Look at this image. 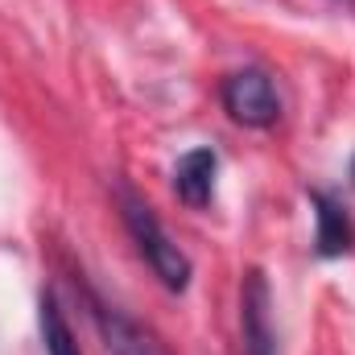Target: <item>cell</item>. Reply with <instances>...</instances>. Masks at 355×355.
Returning <instances> with one entry per match:
<instances>
[{
  "mask_svg": "<svg viewBox=\"0 0 355 355\" xmlns=\"http://www.w3.org/2000/svg\"><path fill=\"white\" fill-rule=\"evenodd\" d=\"M120 215H124V227H128L137 252L145 257V265L157 272V281L166 289L182 293L190 285V261H186V252L178 248L174 240H170V232L162 227V219L153 215V207L141 202L132 190H120Z\"/></svg>",
  "mask_w": 355,
  "mask_h": 355,
  "instance_id": "obj_1",
  "label": "cell"
},
{
  "mask_svg": "<svg viewBox=\"0 0 355 355\" xmlns=\"http://www.w3.org/2000/svg\"><path fill=\"white\" fill-rule=\"evenodd\" d=\"M223 107L236 124L244 128H268L281 120V95H277V83L272 75L261 71V67H244L236 75L223 79Z\"/></svg>",
  "mask_w": 355,
  "mask_h": 355,
  "instance_id": "obj_2",
  "label": "cell"
},
{
  "mask_svg": "<svg viewBox=\"0 0 355 355\" xmlns=\"http://www.w3.org/2000/svg\"><path fill=\"white\" fill-rule=\"evenodd\" d=\"M240 327H244V355H277L272 297L261 268H252L240 285Z\"/></svg>",
  "mask_w": 355,
  "mask_h": 355,
  "instance_id": "obj_3",
  "label": "cell"
},
{
  "mask_svg": "<svg viewBox=\"0 0 355 355\" xmlns=\"http://www.w3.org/2000/svg\"><path fill=\"white\" fill-rule=\"evenodd\" d=\"M91 314H95V327H99V335H103L107 355H166L157 347L153 335H145L128 314H120L116 306L99 302L95 293H91Z\"/></svg>",
  "mask_w": 355,
  "mask_h": 355,
  "instance_id": "obj_4",
  "label": "cell"
},
{
  "mask_svg": "<svg viewBox=\"0 0 355 355\" xmlns=\"http://www.w3.org/2000/svg\"><path fill=\"white\" fill-rule=\"evenodd\" d=\"M215 174H219V157L215 149H190L182 153L174 166V190L186 207H207L215 194Z\"/></svg>",
  "mask_w": 355,
  "mask_h": 355,
  "instance_id": "obj_5",
  "label": "cell"
},
{
  "mask_svg": "<svg viewBox=\"0 0 355 355\" xmlns=\"http://www.w3.org/2000/svg\"><path fill=\"white\" fill-rule=\"evenodd\" d=\"M310 202H314V219H318V236H314L318 257H343V252H352L355 232H352V219L343 215V207L331 194H322V190H314Z\"/></svg>",
  "mask_w": 355,
  "mask_h": 355,
  "instance_id": "obj_6",
  "label": "cell"
},
{
  "mask_svg": "<svg viewBox=\"0 0 355 355\" xmlns=\"http://www.w3.org/2000/svg\"><path fill=\"white\" fill-rule=\"evenodd\" d=\"M37 327H42V347L46 355H83L75 343V331L67 322V314L58 310V297L54 293H42L37 302Z\"/></svg>",
  "mask_w": 355,
  "mask_h": 355,
  "instance_id": "obj_7",
  "label": "cell"
},
{
  "mask_svg": "<svg viewBox=\"0 0 355 355\" xmlns=\"http://www.w3.org/2000/svg\"><path fill=\"white\" fill-rule=\"evenodd\" d=\"M352 182H355V162H352Z\"/></svg>",
  "mask_w": 355,
  "mask_h": 355,
  "instance_id": "obj_8",
  "label": "cell"
}]
</instances>
